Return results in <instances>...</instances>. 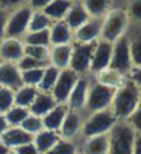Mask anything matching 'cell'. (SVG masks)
<instances>
[{
	"label": "cell",
	"instance_id": "obj_1",
	"mask_svg": "<svg viewBox=\"0 0 141 154\" xmlns=\"http://www.w3.org/2000/svg\"><path fill=\"white\" fill-rule=\"evenodd\" d=\"M138 104H140V92H138L137 84L126 82L114 95V99H112L114 112L112 113L115 118H129L134 115Z\"/></svg>",
	"mask_w": 141,
	"mask_h": 154
},
{
	"label": "cell",
	"instance_id": "obj_2",
	"mask_svg": "<svg viewBox=\"0 0 141 154\" xmlns=\"http://www.w3.org/2000/svg\"><path fill=\"white\" fill-rule=\"evenodd\" d=\"M135 131L128 124H115L109 131V151L108 154H132Z\"/></svg>",
	"mask_w": 141,
	"mask_h": 154
},
{
	"label": "cell",
	"instance_id": "obj_3",
	"mask_svg": "<svg viewBox=\"0 0 141 154\" xmlns=\"http://www.w3.org/2000/svg\"><path fill=\"white\" fill-rule=\"evenodd\" d=\"M115 125V116L109 110H102V112L91 113V116L82 124L81 133L82 136L87 137H94V136H102L106 134L112 130Z\"/></svg>",
	"mask_w": 141,
	"mask_h": 154
},
{
	"label": "cell",
	"instance_id": "obj_4",
	"mask_svg": "<svg viewBox=\"0 0 141 154\" xmlns=\"http://www.w3.org/2000/svg\"><path fill=\"white\" fill-rule=\"evenodd\" d=\"M32 15V9L26 5L17 8L15 11L9 12L6 28H5V38H17L21 40L26 35L29 28V20Z\"/></svg>",
	"mask_w": 141,
	"mask_h": 154
},
{
	"label": "cell",
	"instance_id": "obj_5",
	"mask_svg": "<svg viewBox=\"0 0 141 154\" xmlns=\"http://www.w3.org/2000/svg\"><path fill=\"white\" fill-rule=\"evenodd\" d=\"M128 26V15L123 9H112L108 12L105 21L102 23V37L105 41L112 43L122 38Z\"/></svg>",
	"mask_w": 141,
	"mask_h": 154
},
{
	"label": "cell",
	"instance_id": "obj_6",
	"mask_svg": "<svg viewBox=\"0 0 141 154\" xmlns=\"http://www.w3.org/2000/svg\"><path fill=\"white\" fill-rule=\"evenodd\" d=\"M115 95V90L111 87H106L100 82L93 84L91 87H88V95H87V102H85V108L91 113L96 112H102L109 107V104L112 102Z\"/></svg>",
	"mask_w": 141,
	"mask_h": 154
},
{
	"label": "cell",
	"instance_id": "obj_7",
	"mask_svg": "<svg viewBox=\"0 0 141 154\" xmlns=\"http://www.w3.org/2000/svg\"><path fill=\"white\" fill-rule=\"evenodd\" d=\"M79 79V75L75 73L72 69H64L59 72L58 75V79L53 85V89L50 92V95L53 96L55 102L56 104H65L70 93H72L75 84L78 82Z\"/></svg>",
	"mask_w": 141,
	"mask_h": 154
},
{
	"label": "cell",
	"instance_id": "obj_8",
	"mask_svg": "<svg viewBox=\"0 0 141 154\" xmlns=\"http://www.w3.org/2000/svg\"><path fill=\"white\" fill-rule=\"evenodd\" d=\"M93 52H94V43H88V45L76 43L72 49V60H70L68 69H72L78 75L88 72L93 60Z\"/></svg>",
	"mask_w": 141,
	"mask_h": 154
},
{
	"label": "cell",
	"instance_id": "obj_9",
	"mask_svg": "<svg viewBox=\"0 0 141 154\" xmlns=\"http://www.w3.org/2000/svg\"><path fill=\"white\" fill-rule=\"evenodd\" d=\"M131 51H129V43L126 38H119L112 46V57H111V69L119 72V73H126L131 69Z\"/></svg>",
	"mask_w": 141,
	"mask_h": 154
},
{
	"label": "cell",
	"instance_id": "obj_10",
	"mask_svg": "<svg viewBox=\"0 0 141 154\" xmlns=\"http://www.w3.org/2000/svg\"><path fill=\"white\" fill-rule=\"evenodd\" d=\"M25 57V43L17 38H3L0 41V61L17 64Z\"/></svg>",
	"mask_w": 141,
	"mask_h": 154
},
{
	"label": "cell",
	"instance_id": "obj_11",
	"mask_svg": "<svg viewBox=\"0 0 141 154\" xmlns=\"http://www.w3.org/2000/svg\"><path fill=\"white\" fill-rule=\"evenodd\" d=\"M111 57H112V45L105 40L99 41L97 45H94V52H93L90 70L99 73V72L108 69L111 64Z\"/></svg>",
	"mask_w": 141,
	"mask_h": 154
},
{
	"label": "cell",
	"instance_id": "obj_12",
	"mask_svg": "<svg viewBox=\"0 0 141 154\" xmlns=\"http://www.w3.org/2000/svg\"><path fill=\"white\" fill-rule=\"evenodd\" d=\"M21 85V72L18 70L17 64L0 61V87H6L15 92Z\"/></svg>",
	"mask_w": 141,
	"mask_h": 154
},
{
	"label": "cell",
	"instance_id": "obj_13",
	"mask_svg": "<svg viewBox=\"0 0 141 154\" xmlns=\"http://www.w3.org/2000/svg\"><path fill=\"white\" fill-rule=\"evenodd\" d=\"M32 136L29 133H26L23 128L20 127H8L5 130V133L0 136V142H2L6 148L9 149H15L21 145H26L32 142Z\"/></svg>",
	"mask_w": 141,
	"mask_h": 154
},
{
	"label": "cell",
	"instance_id": "obj_14",
	"mask_svg": "<svg viewBox=\"0 0 141 154\" xmlns=\"http://www.w3.org/2000/svg\"><path fill=\"white\" fill-rule=\"evenodd\" d=\"M81 130H82V116L79 115V112L68 110V113L65 115L62 125L58 131L61 139L73 140V137H76L81 133Z\"/></svg>",
	"mask_w": 141,
	"mask_h": 154
},
{
	"label": "cell",
	"instance_id": "obj_15",
	"mask_svg": "<svg viewBox=\"0 0 141 154\" xmlns=\"http://www.w3.org/2000/svg\"><path fill=\"white\" fill-rule=\"evenodd\" d=\"M88 81L85 78H79L78 82L75 84L72 93H70L68 99H67V107L68 110L73 112H79V110L85 108V102H87V95H88Z\"/></svg>",
	"mask_w": 141,
	"mask_h": 154
},
{
	"label": "cell",
	"instance_id": "obj_16",
	"mask_svg": "<svg viewBox=\"0 0 141 154\" xmlns=\"http://www.w3.org/2000/svg\"><path fill=\"white\" fill-rule=\"evenodd\" d=\"M100 34H102V21L94 18V20H88L87 23H84L81 28L75 31V38L78 43L88 45V43H94V40Z\"/></svg>",
	"mask_w": 141,
	"mask_h": 154
},
{
	"label": "cell",
	"instance_id": "obj_17",
	"mask_svg": "<svg viewBox=\"0 0 141 154\" xmlns=\"http://www.w3.org/2000/svg\"><path fill=\"white\" fill-rule=\"evenodd\" d=\"M67 113H68L67 104H56L44 118H41L43 128L44 130H50V131H56V133H58Z\"/></svg>",
	"mask_w": 141,
	"mask_h": 154
},
{
	"label": "cell",
	"instance_id": "obj_18",
	"mask_svg": "<svg viewBox=\"0 0 141 154\" xmlns=\"http://www.w3.org/2000/svg\"><path fill=\"white\" fill-rule=\"evenodd\" d=\"M72 45H62V46H52L50 49V60L49 64L56 67L58 70L68 69L70 60H72Z\"/></svg>",
	"mask_w": 141,
	"mask_h": 154
},
{
	"label": "cell",
	"instance_id": "obj_19",
	"mask_svg": "<svg viewBox=\"0 0 141 154\" xmlns=\"http://www.w3.org/2000/svg\"><path fill=\"white\" fill-rule=\"evenodd\" d=\"M56 105L53 96L50 93H43V92H38L35 101L31 104V107L28 108L29 113L37 116V118H44L50 110Z\"/></svg>",
	"mask_w": 141,
	"mask_h": 154
},
{
	"label": "cell",
	"instance_id": "obj_20",
	"mask_svg": "<svg viewBox=\"0 0 141 154\" xmlns=\"http://www.w3.org/2000/svg\"><path fill=\"white\" fill-rule=\"evenodd\" d=\"M73 38V31L67 26V23L56 21L50 28V45L52 46H62V45H70Z\"/></svg>",
	"mask_w": 141,
	"mask_h": 154
},
{
	"label": "cell",
	"instance_id": "obj_21",
	"mask_svg": "<svg viewBox=\"0 0 141 154\" xmlns=\"http://www.w3.org/2000/svg\"><path fill=\"white\" fill-rule=\"evenodd\" d=\"M59 139H61V136H59V133H56V131L41 130L38 134L34 136L32 143L35 145V148L38 149L40 154H46L50 148H53V146L58 143Z\"/></svg>",
	"mask_w": 141,
	"mask_h": 154
},
{
	"label": "cell",
	"instance_id": "obj_22",
	"mask_svg": "<svg viewBox=\"0 0 141 154\" xmlns=\"http://www.w3.org/2000/svg\"><path fill=\"white\" fill-rule=\"evenodd\" d=\"M73 2L72 0H53V2H50L49 5H47L43 12L49 17L53 23H56V21H62L68 12V9L72 8Z\"/></svg>",
	"mask_w": 141,
	"mask_h": 154
},
{
	"label": "cell",
	"instance_id": "obj_23",
	"mask_svg": "<svg viewBox=\"0 0 141 154\" xmlns=\"http://www.w3.org/2000/svg\"><path fill=\"white\" fill-rule=\"evenodd\" d=\"M109 151V137L106 134L87 137L82 145V154H108Z\"/></svg>",
	"mask_w": 141,
	"mask_h": 154
},
{
	"label": "cell",
	"instance_id": "obj_24",
	"mask_svg": "<svg viewBox=\"0 0 141 154\" xmlns=\"http://www.w3.org/2000/svg\"><path fill=\"white\" fill-rule=\"evenodd\" d=\"M88 18H90V15L87 14L85 8H84L82 5H76V3H73L72 8L68 9V12H67L64 21H65L67 26L72 29V31H76V29L81 28L84 23H87Z\"/></svg>",
	"mask_w": 141,
	"mask_h": 154
},
{
	"label": "cell",
	"instance_id": "obj_25",
	"mask_svg": "<svg viewBox=\"0 0 141 154\" xmlns=\"http://www.w3.org/2000/svg\"><path fill=\"white\" fill-rule=\"evenodd\" d=\"M37 95H38V89H37V87L21 85L18 90L14 92V105L23 107V108H29L31 104L35 101Z\"/></svg>",
	"mask_w": 141,
	"mask_h": 154
},
{
	"label": "cell",
	"instance_id": "obj_26",
	"mask_svg": "<svg viewBox=\"0 0 141 154\" xmlns=\"http://www.w3.org/2000/svg\"><path fill=\"white\" fill-rule=\"evenodd\" d=\"M21 41L26 46H50V29L47 31H35V32H26V35L21 38Z\"/></svg>",
	"mask_w": 141,
	"mask_h": 154
},
{
	"label": "cell",
	"instance_id": "obj_27",
	"mask_svg": "<svg viewBox=\"0 0 141 154\" xmlns=\"http://www.w3.org/2000/svg\"><path fill=\"white\" fill-rule=\"evenodd\" d=\"M61 70H58L56 67H53V66H46L44 69V73H43V78H41V82L38 84V92H43V93H50L53 85L58 79V75H59Z\"/></svg>",
	"mask_w": 141,
	"mask_h": 154
},
{
	"label": "cell",
	"instance_id": "obj_28",
	"mask_svg": "<svg viewBox=\"0 0 141 154\" xmlns=\"http://www.w3.org/2000/svg\"><path fill=\"white\" fill-rule=\"evenodd\" d=\"M109 5H111V0H82V6L85 8L87 14L94 18L105 15Z\"/></svg>",
	"mask_w": 141,
	"mask_h": 154
},
{
	"label": "cell",
	"instance_id": "obj_29",
	"mask_svg": "<svg viewBox=\"0 0 141 154\" xmlns=\"http://www.w3.org/2000/svg\"><path fill=\"white\" fill-rule=\"evenodd\" d=\"M53 21L47 17L43 11H32L31 20H29V28L28 32H35V31H47L50 29Z\"/></svg>",
	"mask_w": 141,
	"mask_h": 154
},
{
	"label": "cell",
	"instance_id": "obj_30",
	"mask_svg": "<svg viewBox=\"0 0 141 154\" xmlns=\"http://www.w3.org/2000/svg\"><path fill=\"white\" fill-rule=\"evenodd\" d=\"M97 82L106 85V87H111V89H117V87H120L123 85V78H122V73L119 72H115L112 69H105L102 72H99V79Z\"/></svg>",
	"mask_w": 141,
	"mask_h": 154
},
{
	"label": "cell",
	"instance_id": "obj_31",
	"mask_svg": "<svg viewBox=\"0 0 141 154\" xmlns=\"http://www.w3.org/2000/svg\"><path fill=\"white\" fill-rule=\"evenodd\" d=\"M28 116H29V110L23 108V107H17V105H14L9 112L5 113V119H6L9 127H20L21 122Z\"/></svg>",
	"mask_w": 141,
	"mask_h": 154
},
{
	"label": "cell",
	"instance_id": "obj_32",
	"mask_svg": "<svg viewBox=\"0 0 141 154\" xmlns=\"http://www.w3.org/2000/svg\"><path fill=\"white\" fill-rule=\"evenodd\" d=\"M25 55L43 63V64H49L50 60V49L44 48V46H26L25 45Z\"/></svg>",
	"mask_w": 141,
	"mask_h": 154
},
{
	"label": "cell",
	"instance_id": "obj_33",
	"mask_svg": "<svg viewBox=\"0 0 141 154\" xmlns=\"http://www.w3.org/2000/svg\"><path fill=\"white\" fill-rule=\"evenodd\" d=\"M44 69H46V67H38V69H31V70L21 72V82H23V85L38 87V84L41 82Z\"/></svg>",
	"mask_w": 141,
	"mask_h": 154
},
{
	"label": "cell",
	"instance_id": "obj_34",
	"mask_svg": "<svg viewBox=\"0 0 141 154\" xmlns=\"http://www.w3.org/2000/svg\"><path fill=\"white\" fill-rule=\"evenodd\" d=\"M46 154H78V146L73 140L59 139L58 143L53 148H50Z\"/></svg>",
	"mask_w": 141,
	"mask_h": 154
},
{
	"label": "cell",
	"instance_id": "obj_35",
	"mask_svg": "<svg viewBox=\"0 0 141 154\" xmlns=\"http://www.w3.org/2000/svg\"><path fill=\"white\" fill-rule=\"evenodd\" d=\"M20 128H23L26 131V133H29L32 137L35 136V134H38L41 130H44L43 128V121H41V118H37V116H34V115H31L29 113V116L21 122V125H20Z\"/></svg>",
	"mask_w": 141,
	"mask_h": 154
},
{
	"label": "cell",
	"instance_id": "obj_36",
	"mask_svg": "<svg viewBox=\"0 0 141 154\" xmlns=\"http://www.w3.org/2000/svg\"><path fill=\"white\" fill-rule=\"evenodd\" d=\"M14 107V90L0 87V113L5 115Z\"/></svg>",
	"mask_w": 141,
	"mask_h": 154
},
{
	"label": "cell",
	"instance_id": "obj_37",
	"mask_svg": "<svg viewBox=\"0 0 141 154\" xmlns=\"http://www.w3.org/2000/svg\"><path fill=\"white\" fill-rule=\"evenodd\" d=\"M46 66H49V64H43L28 55H25L18 63H17V67L20 72H25V70H31V69H38V67H46Z\"/></svg>",
	"mask_w": 141,
	"mask_h": 154
},
{
	"label": "cell",
	"instance_id": "obj_38",
	"mask_svg": "<svg viewBox=\"0 0 141 154\" xmlns=\"http://www.w3.org/2000/svg\"><path fill=\"white\" fill-rule=\"evenodd\" d=\"M131 51V60L137 64L141 66V35H137L132 41V45L129 46Z\"/></svg>",
	"mask_w": 141,
	"mask_h": 154
},
{
	"label": "cell",
	"instance_id": "obj_39",
	"mask_svg": "<svg viewBox=\"0 0 141 154\" xmlns=\"http://www.w3.org/2000/svg\"><path fill=\"white\" fill-rule=\"evenodd\" d=\"M26 5H28V0H0V8L5 9L6 12H12L17 8L26 6Z\"/></svg>",
	"mask_w": 141,
	"mask_h": 154
},
{
	"label": "cell",
	"instance_id": "obj_40",
	"mask_svg": "<svg viewBox=\"0 0 141 154\" xmlns=\"http://www.w3.org/2000/svg\"><path fill=\"white\" fill-rule=\"evenodd\" d=\"M129 12L135 20H141V0H131Z\"/></svg>",
	"mask_w": 141,
	"mask_h": 154
},
{
	"label": "cell",
	"instance_id": "obj_41",
	"mask_svg": "<svg viewBox=\"0 0 141 154\" xmlns=\"http://www.w3.org/2000/svg\"><path fill=\"white\" fill-rule=\"evenodd\" d=\"M131 124H132V128H135L137 131L141 133V104H138L137 110L131 116Z\"/></svg>",
	"mask_w": 141,
	"mask_h": 154
},
{
	"label": "cell",
	"instance_id": "obj_42",
	"mask_svg": "<svg viewBox=\"0 0 141 154\" xmlns=\"http://www.w3.org/2000/svg\"><path fill=\"white\" fill-rule=\"evenodd\" d=\"M50 2H53V0H28V6L32 11H43Z\"/></svg>",
	"mask_w": 141,
	"mask_h": 154
},
{
	"label": "cell",
	"instance_id": "obj_43",
	"mask_svg": "<svg viewBox=\"0 0 141 154\" xmlns=\"http://www.w3.org/2000/svg\"><path fill=\"white\" fill-rule=\"evenodd\" d=\"M17 154H40L38 152V149L35 148V145L31 142V143H26V145H21V146H18V148H15L14 149Z\"/></svg>",
	"mask_w": 141,
	"mask_h": 154
},
{
	"label": "cell",
	"instance_id": "obj_44",
	"mask_svg": "<svg viewBox=\"0 0 141 154\" xmlns=\"http://www.w3.org/2000/svg\"><path fill=\"white\" fill-rule=\"evenodd\" d=\"M8 15H9V12H6L5 9L0 8V41L5 38V28H6Z\"/></svg>",
	"mask_w": 141,
	"mask_h": 154
},
{
	"label": "cell",
	"instance_id": "obj_45",
	"mask_svg": "<svg viewBox=\"0 0 141 154\" xmlns=\"http://www.w3.org/2000/svg\"><path fill=\"white\" fill-rule=\"evenodd\" d=\"M132 154H141V134L135 136V142H134V152Z\"/></svg>",
	"mask_w": 141,
	"mask_h": 154
},
{
	"label": "cell",
	"instance_id": "obj_46",
	"mask_svg": "<svg viewBox=\"0 0 141 154\" xmlns=\"http://www.w3.org/2000/svg\"><path fill=\"white\" fill-rule=\"evenodd\" d=\"M8 127H9V125H8V122H6V119H5V115L0 113V136L5 133V130H6Z\"/></svg>",
	"mask_w": 141,
	"mask_h": 154
},
{
	"label": "cell",
	"instance_id": "obj_47",
	"mask_svg": "<svg viewBox=\"0 0 141 154\" xmlns=\"http://www.w3.org/2000/svg\"><path fill=\"white\" fill-rule=\"evenodd\" d=\"M134 81H135V84H138V85H141V66H138V69H135L134 70Z\"/></svg>",
	"mask_w": 141,
	"mask_h": 154
},
{
	"label": "cell",
	"instance_id": "obj_48",
	"mask_svg": "<svg viewBox=\"0 0 141 154\" xmlns=\"http://www.w3.org/2000/svg\"><path fill=\"white\" fill-rule=\"evenodd\" d=\"M8 151H9V148H6L2 142H0V154H6Z\"/></svg>",
	"mask_w": 141,
	"mask_h": 154
},
{
	"label": "cell",
	"instance_id": "obj_49",
	"mask_svg": "<svg viewBox=\"0 0 141 154\" xmlns=\"http://www.w3.org/2000/svg\"><path fill=\"white\" fill-rule=\"evenodd\" d=\"M6 154H17V152H15V151H14V149H9V151H8V152H6Z\"/></svg>",
	"mask_w": 141,
	"mask_h": 154
},
{
	"label": "cell",
	"instance_id": "obj_50",
	"mask_svg": "<svg viewBox=\"0 0 141 154\" xmlns=\"http://www.w3.org/2000/svg\"><path fill=\"white\" fill-rule=\"evenodd\" d=\"M72 2H73V0H72Z\"/></svg>",
	"mask_w": 141,
	"mask_h": 154
}]
</instances>
